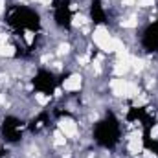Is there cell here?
<instances>
[{"label":"cell","mask_w":158,"mask_h":158,"mask_svg":"<svg viewBox=\"0 0 158 158\" xmlns=\"http://www.w3.org/2000/svg\"><path fill=\"white\" fill-rule=\"evenodd\" d=\"M50 2H52V0H42V4H44V6H48Z\"/></svg>","instance_id":"e0dca14e"},{"label":"cell","mask_w":158,"mask_h":158,"mask_svg":"<svg viewBox=\"0 0 158 158\" xmlns=\"http://www.w3.org/2000/svg\"><path fill=\"white\" fill-rule=\"evenodd\" d=\"M81 83H83V77H81L79 74H72L68 79H64L63 88H64L66 92H77L79 88H81Z\"/></svg>","instance_id":"3957f363"},{"label":"cell","mask_w":158,"mask_h":158,"mask_svg":"<svg viewBox=\"0 0 158 158\" xmlns=\"http://www.w3.org/2000/svg\"><path fill=\"white\" fill-rule=\"evenodd\" d=\"M131 70V59L129 57H119V61L114 64V74L116 76H125Z\"/></svg>","instance_id":"277c9868"},{"label":"cell","mask_w":158,"mask_h":158,"mask_svg":"<svg viewBox=\"0 0 158 158\" xmlns=\"http://www.w3.org/2000/svg\"><path fill=\"white\" fill-rule=\"evenodd\" d=\"M140 151H142V138L138 136V138H132V140H131V143H129V153H131V155H140Z\"/></svg>","instance_id":"52a82bcc"},{"label":"cell","mask_w":158,"mask_h":158,"mask_svg":"<svg viewBox=\"0 0 158 158\" xmlns=\"http://www.w3.org/2000/svg\"><path fill=\"white\" fill-rule=\"evenodd\" d=\"M24 39H26L28 44H31V42H33V33H31V31H26V33H24Z\"/></svg>","instance_id":"4fadbf2b"},{"label":"cell","mask_w":158,"mask_h":158,"mask_svg":"<svg viewBox=\"0 0 158 158\" xmlns=\"http://www.w3.org/2000/svg\"><path fill=\"white\" fill-rule=\"evenodd\" d=\"M136 2H138V0H121V6H127V7H129V6H134Z\"/></svg>","instance_id":"9a60e30c"},{"label":"cell","mask_w":158,"mask_h":158,"mask_svg":"<svg viewBox=\"0 0 158 158\" xmlns=\"http://www.w3.org/2000/svg\"><path fill=\"white\" fill-rule=\"evenodd\" d=\"M88 20H86V17H83V15H74V19H72V26H83V24H86Z\"/></svg>","instance_id":"9c48e42d"},{"label":"cell","mask_w":158,"mask_h":158,"mask_svg":"<svg viewBox=\"0 0 158 158\" xmlns=\"http://www.w3.org/2000/svg\"><path fill=\"white\" fill-rule=\"evenodd\" d=\"M59 131L66 136V138H76L77 136V123L74 121V119L70 118H63L59 121Z\"/></svg>","instance_id":"6da1fadb"},{"label":"cell","mask_w":158,"mask_h":158,"mask_svg":"<svg viewBox=\"0 0 158 158\" xmlns=\"http://www.w3.org/2000/svg\"><path fill=\"white\" fill-rule=\"evenodd\" d=\"M4 9H6V0H0V15H2Z\"/></svg>","instance_id":"2e32d148"},{"label":"cell","mask_w":158,"mask_h":158,"mask_svg":"<svg viewBox=\"0 0 158 158\" xmlns=\"http://www.w3.org/2000/svg\"><path fill=\"white\" fill-rule=\"evenodd\" d=\"M112 35L109 33V30L105 28V26H98L96 30H94V33H92V39H94V44H98L99 48H103L107 42H109V39H110Z\"/></svg>","instance_id":"7a4b0ae2"},{"label":"cell","mask_w":158,"mask_h":158,"mask_svg":"<svg viewBox=\"0 0 158 158\" xmlns=\"http://www.w3.org/2000/svg\"><path fill=\"white\" fill-rule=\"evenodd\" d=\"M119 24H121V28H136V26H138V20H136V19H125V20H121Z\"/></svg>","instance_id":"8fae6325"},{"label":"cell","mask_w":158,"mask_h":158,"mask_svg":"<svg viewBox=\"0 0 158 158\" xmlns=\"http://www.w3.org/2000/svg\"><path fill=\"white\" fill-rule=\"evenodd\" d=\"M35 101H37L39 105H46V103L50 101V96H46L44 92H37V94H35Z\"/></svg>","instance_id":"30bf717a"},{"label":"cell","mask_w":158,"mask_h":158,"mask_svg":"<svg viewBox=\"0 0 158 158\" xmlns=\"http://www.w3.org/2000/svg\"><path fill=\"white\" fill-rule=\"evenodd\" d=\"M138 92H140V88H138V83H134V81H127L125 98H136V96H138Z\"/></svg>","instance_id":"8992f818"},{"label":"cell","mask_w":158,"mask_h":158,"mask_svg":"<svg viewBox=\"0 0 158 158\" xmlns=\"http://www.w3.org/2000/svg\"><path fill=\"white\" fill-rule=\"evenodd\" d=\"M151 138H153V140H158V125H155V127L151 129Z\"/></svg>","instance_id":"5bb4252c"},{"label":"cell","mask_w":158,"mask_h":158,"mask_svg":"<svg viewBox=\"0 0 158 158\" xmlns=\"http://www.w3.org/2000/svg\"><path fill=\"white\" fill-rule=\"evenodd\" d=\"M53 142H55V145H64V143H66V136H64L61 131H57V132L53 134Z\"/></svg>","instance_id":"ba28073f"},{"label":"cell","mask_w":158,"mask_h":158,"mask_svg":"<svg viewBox=\"0 0 158 158\" xmlns=\"http://www.w3.org/2000/svg\"><path fill=\"white\" fill-rule=\"evenodd\" d=\"M136 4H138L140 7H153V6H155V0H138Z\"/></svg>","instance_id":"7c38bea8"},{"label":"cell","mask_w":158,"mask_h":158,"mask_svg":"<svg viewBox=\"0 0 158 158\" xmlns=\"http://www.w3.org/2000/svg\"><path fill=\"white\" fill-rule=\"evenodd\" d=\"M125 88H127V81L123 79H112L110 81V90L114 96H125Z\"/></svg>","instance_id":"5b68a950"}]
</instances>
